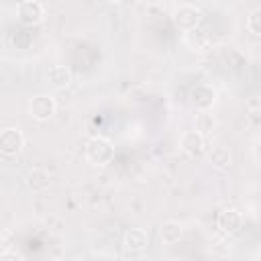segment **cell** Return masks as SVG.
I'll use <instances>...</instances> for the list:
<instances>
[{"label":"cell","mask_w":261,"mask_h":261,"mask_svg":"<svg viewBox=\"0 0 261 261\" xmlns=\"http://www.w3.org/2000/svg\"><path fill=\"white\" fill-rule=\"evenodd\" d=\"M86 159L92 165H98V167L108 165L114 159V145H112V141L108 137H102V135L92 137L86 143Z\"/></svg>","instance_id":"1"},{"label":"cell","mask_w":261,"mask_h":261,"mask_svg":"<svg viewBox=\"0 0 261 261\" xmlns=\"http://www.w3.org/2000/svg\"><path fill=\"white\" fill-rule=\"evenodd\" d=\"M171 20L179 31H192L202 22V10L196 4H179L171 12Z\"/></svg>","instance_id":"2"},{"label":"cell","mask_w":261,"mask_h":261,"mask_svg":"<svg viewBox=\"0 0 261 261\" xmlns=\"http://www.w3.org/2000/svg\"><path fill=\"white\" fill-rule=\"evenodd\" d=\"M179 149L192 157V159H200L208 153V141L206 135H202L200 130L192 128V130H184L179 137Z\"/></svg>","instance_id":"3"},{"label":"cell","mask_w":261,"mask_h":261,"mask_svg":"<svg viewBox=\"0 0 261 261\" xmlns=\"http://www.w3.org/2000/svg\"><path fill=\"white\" fill-rule=\"evenodd\" d=\"M24 149V135L20 128L16 126H6L2 133H0V153L2 157L6 159H12V157H18Z\"/></svg>","instance_id":"4"},{"label":"cell","mask_w":261,"mask_h":261,"mask_svg":"<svg viewBox=\"0 0 261 261\" xmlns=\"http://www.w3.org/2000/svg\"><path fill=\"white\" fill-rule=\"evenodd\" d=\"M55 108H57L55 98L49 96V94H37V96H33V98L29 100V104H27V110H29L31 118H35V120H39V122L49 120V118L55 114Z\"/></svg>","instance_id":"5"},{"label":"cell","mask_w":261,"mask_h":261,"mask_svg":"<svg viewBox=\"0 0 261 261\" xmlns=\"http://www.w3.org/2000/svg\"><path fill=\"white\" fill-rule=\"evenodd\" d=\"M149 247V232L143 228H130L122 237V249L124 257H139Z\"/></svg>","instance_id":"6"},{"label":"cell","mask_w":261,"mask_h":261,"mask_svg":"<svg viewBox=\"0 0 261 261\" xmlns=\"http://www.w3.org/2000/svg\"><path fill=\"white\" fill-rule=\"evenodd\" d=\"M16 18H18V22H22L27 27L41 24L45 20V8L37 0H22L16 6Z\"/></svg>","instance_id":"7"},{"label":"cell","mask_w":261,"mask_h":261,"mask_svg":"<svg viewBox=\"0 0 261 261\" xmlns=\"http://www.w3.org/2000/svg\"><path fill=\"white\" fill-rule=\"evenodd\" d=\"M216 224H218V228H220L222 234L232 237V234H237L243 228V214L237 208H222L218 212Z\"/></svg>","instance_id":"8"},{"label":"cell","mask_w":261,"mask_h":261,"mask_svg":"<svg viewBox=\"0 0 261 261\" xmlns=\"http://www.w3.org/2000/svg\"><path fill=\"white\" fill-rule=\"evenodd\" d=\"M216 102V92L206 86V84H200L196 88H192L190 92V104L196 108V110H210Z\"/></svg>","instance_id":"9"},{"label":"cell","mask_w":261,"mask_h":261,"mask_svg":"<svg viewBox=\"0 0 261 261\" xmlns=\"http://www.w3.org/2000/svg\"><path fill=\"white\" fill-rule=\"evenodd\" d=\"M206 159H208V163H210L214 169L224 171V169H228L230 163H232V153H230V149H228L226 145H212V147H208Z\"/></svg>","instance_id":"10"},{"label":"cell","mask_w":261,"mask_h":261,"mask_svg":"<svg viewBox=\"0 0 261 261\" xmlns=\"http://www.w3.org/2000/svg\"><path fill=\"white\" fill-rule=\"evenodd\" d=\"M49 184H51V175H49V171L45 167H33V169H29V173H27V188L29 190L43 192V190L49 188Z\"/></svg>","instance_id":"11"},{"label":"cell","mask_w":261,"mask_h":261,"mask_svg":"<svg viewBox=\"0 0 261 261\" xmlns=\"http://www.w3.org/2000/svg\"><path fill=\"white\" fill-rule=\"evenodd\" d=\"M181 234H184V226L177 220H165L159 226V239H161L163 245H175V243H179Z\"/></svg>","instance_id":"12"},{"label":"cell","mask_w":261,"mask_h":261,"mask_svg":"<svg viewBox=\"0 0 261 261\" xmlns=\"http://www.w3.org/2000/svg\"><path fill=\"white\" fill-rule=\"evenodd\" d=\"M47 80H49V84H51L53 88L63 90V88H67V86L71 84L73 73H71V69L65 67V65H53V67H49V71H47Z\"/></svg>","instance_id":"13"},{"label":"cell","mask_w":261,"mask_h":261,"mask_svg":"<svg viewBox=\"0 0 261 261\" xmlns=\"http://www.w3.org/2000/svg\"><path fill=\"white\" fill-rule=\"evenodd\" d=\"M184 43H186L192 51H204V49L208 47V43H210V37H208V33H206L204 29L196 27V29L184 33Z\"/></svg>","instance_id":"14"},{"label":"cell","mask_w":261,"mask_h":261,"mask_svg":"<svg viewBox=\"0 0 261 261\" xmlns=\"http://www.w3.org/2000/svg\"><path fill=\"white\" fill-rule=\"evenodd\" d=\"M214 116L210 110H198L196 112V130H200L202 135H210L214 128Z\"/></svg>","instance_id":"15"},{"label":"cell","mask_w":261,"mask_h":261,"mask_svg":"<svg viewBox=\"0 0 261 261\" xmlns=\"http://www.w3.org/2000/svg\"><path fill=\"white\" fill-rule=\"evenodd\" d=\"M247 31L255 37H261V6H257L255 10L249 12L247 16Z\"/></svg>","instance_id":"16"},{"label":"cell","mask_w":261,"mask_h":261,"mask_svg":"<svg viewBox=\"0 0 261 261\" xmlns=\"http://www.w3.org/2000/svg\"><path fill=\"white\" fill-rule=\"evenodd\" d=\"M10 259H16V261H22V255L18 251H12L10 247H4L2 253H0V261H10Z\"/></svg>","instance_id":"17"},{"label":"cell","mask_w":261,"mask_h":261,"mask_svg":"<svg viewBox=\"0 0 261 261\" xmlns=\"http://www.w3.org/2000/svg\"><path fill=\"white\" fill-rule=\"evenodd\" d=\"M106 2H110V4H118V2H122V0H106Z\"/></svg>","instance_id":"18"},{"label":"cell","mask_w":261,"mask_h":261,"mask_svg":"<svg viewBox=\"0 0 261 261\" xmlns=\"http://www.w3.org/2000/svg\"><path fill=\"white\" fill-rule=\"evenodd\" d=\"M157 2H161V0H157Z\"/></svg>","instance_id":"19"}]
</instances>
